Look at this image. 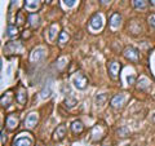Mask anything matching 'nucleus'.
I'll use <instances>...</instances> for the list:
<instances>
[{"instance_id":"39448f33","label":"nucleus","mask_w":155,"mask_h":146,"mask_svg":"<svg viewBox=\"0 0 155 146\" xmlns=\"http://www.w3.org/2000/svg\"><path fill=\"white\" fill-rule=\"evenodd\" d=\"M72 83H74V85L78 89H85L87 85H88V79L85 78V75L78 72V74L74 76V80H72Z\"/></svg>"},{"instance_id":"f8f14e48","label":"nucleus","mask_w":155,"mask_h":146,"mask_svg":"<svg viewBox=\"0 0 155 146\" xmlns=\"http://www.w3.org/2000/svg\"><path fill=\"white\" fill-rule=\"evenodd\" d=\"M27 22H28V25H30V27L38 28L40 26V17H39L38 13H30L27 17Z\"/></svg>"},{"instance_id":"c756f323","label":"nucleus","mask_w":155,"mask_h":146,"mask_svg":"<svg viewBox=\"0 0 155 146\" xmlns=\"http://www.w3.org/2000/svg\"><path fill=\"white\" fill-rule=\"evenodd\" d=\"M127 81L129 83V84H133V83H134V76H132V75L129 76V75H128V76H127Z\"/></svg>"},{"instance_id":"1a4fd4ad","label":"nucleus","mask_w":155,"mask_h":146,"mask_svg":"<svg viewBox=\"0 0 155 146\" xmlns=\"http://www.w3.org/2000/svg\"><path fill=\"white\" fill-rule=\"evenodd\" d=\"M38 121H39V116H38V114L31 113V114H28V115H27V118L25 119V127L28 128V129H32V128L38 124Z\"/></svg>"},{"instance_id":"ddd939ff","label":"nucleus","mask_w":155,"mask_h":146,"mask_svg":"<svg viewBox=\"0 0 155 146\" xmlns=\"http://www.w3.org/2000/svg\"><path fill=\"white\" fill-rule=\"evenodd\" d=\"M40 0H25V9H27L28 12H34L36 9L40 8Z\"/></svg>"},{"instance_id":"f704fd0d","label":"nucleus","mask_w":155,"mask_h":146,"mask_svg":"<svg viewBox=\"0 0 155 146\" xmlns=\"http://www.w3.org/2000/svg\"><path fill=\"white\" fill-rule=\"evenodd\" d=\"M154 119H155V115H154Z\"/></svg>"},{"instance_id":"a211bd4d","label":"nucleus","mask_w":155,"mask_h":146,"mask_svg":"<svg viewBox=\"0 0 155 146\" xmlns=\"http://www.w3.org/2000/svg\"><path fill=\"white\" fill-rule=\"evenodd\" d=\"M5 32H7L5 35H7L8 38H11V39L17 38V36H18V28H17V26H13V25H11V23L8 25L7 31H5Z\"/></svg>"},{"instance_id":"f3484780","label":"nucleus","mask_w":155,"mask_h":146,"mask_svg":"<svg viewBox=\"0 0 155 146\" xmlns=\"http://www.w3.org/2000/svg\"><path fill=\"white\" fill-rule=\"evenodd\" d=\"M31 145H32V141L28 137H18L13 142V146H31Z\"/></svg>"},{"instance_id":"6e6552de","label":"nucleus","mask_w":155,"mask_h":146,"mask_svg":"<svg viewBox=\"0 0 155 146\" xmlns=\"http://www.w3.org/2000/svg\"><path fill=\"white\" fill-rule=\"evenodd\" d=\"M16 100L19 105H25L26 101H27V92L26 89L23 88L22 85H19L17 88V92H16Z\"/></svg>"},{"instance_id":"b1692460","label":"nucleus","mask_w":155,"mask_h":146,"mask_svg":"<svg viewBox=\"0 0 155 146\" xmlns=\"http://www.w3.org/2000/svg\"><path fill=\"white\" fill-rule=\"evenodd\" d=\"M16 22H17V26H22L23 23L26 22V18H25V16H23L22 11H18L17 17H16Z\"/></svg>"},{"instance_id":"2f4dec72","label":"nucleus","mask_w":155,"mask_h":146,"mask_svg":"<svg viewBox=\"0 0 155 146\" xmlns=\"http://www.w3.org/2000/svg\"><path fill=\"white\" fill-rule=\"evenodd\" d=\"M100 2H101V3H102V4H106V3H109V2H110V0H100Z\"/></svg>"},{"instance_id":"7c9ffc66","label":"nucleus","mask_w":155,"mask_h":146,"mask_svg":"<svg viewBox=\"0 0 155 146\" xmlns=\"http://www.w3.org/2000/svg\"><path fill=\"white\" fill-rule=\"evenodd\" d=\"M5 140H7L5 132H4V131H2V144H4V142H5Z\"/></svg>"},{"instance_id":"aec40b11","label":"nucleus","mask_w":155,"mask_h":146,"mask_svg":"<svg viewBox=\"0 0 155 146\" xmlns=\"http://www.w3.org/2000/svg\"><path fill=\"white\" fill-rule=\"evenodd\" d=\"M137 88H138L140 91H146V89L150 88V83H149V80L146 79V78H141V79L138 80Z\"/></svg>"},{"instance_id":"c85d7f7f","label":"nucleus","mask_w":155,"mask_h":146,"mask_svg":"<svg viewBox=\"0 0 155 146\" xmlns=\"http://www.w3.org/2000/svg\"><path fill=\"white\" fill-rule=\"evenodd\" d=\"M149 22H150V25L155 27V14H151V16H150V18H149Z\"/></svg>"},{"instance_id":"7ed1b4c3","label":"nucleus","mask_w":155,"mask_h":146,"mask_svg":"<svg viewBox=\"0 0 155 146\" xmlns=\"http://www.w3.org/2000/svg\"><path fill=\"white\" fill-rule=\"evenodd\" d=\"M89 26H91L92 30H94V31L101 30V28H102V26H104V18H102V16H101L100 13H96L94 16L91 18Z\"/></svg>"},{"instance_id":"423d86ee","label":"nucleus","mask_w":155,"mask_h":146,"mask_svg":"<svg viewBox=\"0 0 155 146\" xmlns=\"http://www.w3.org/2000/svg\"><path fill=\"white\" fill-rule=\"evenodd\" d=\"M5 124H7V128L9 131H14V129L18 127V124H19L18 115H16V114H9L7 116V119H5Z\"/></svg>"},{"instance_id":"393cba45","label":"nucleus","mask_w":155,"mask_h":146,"mask_svg":"<svg viewBox=\"0 0 155 146\" xmlns=\"http://www.w3.org/2000/svg\"><path fill=\"white\" fill-rule=\"evenodd\" d=\"M75 105H76V100L74 98V97H69V98L65 100V106H66V108L71 109V108H74Z\"/></svg>"},{"instance_id":"6ab92c4d","label":"nucleus","mask_w":155,"mask_h":146,"mask_svg":"<svg viewBox=\"0 0 155 146\" xmlns=\"http://www.w3.org/2000/svg\"><path fill=\"white\" fill-rule=\"evenodd\" d=\"M44 56H45V51L43 49V48H38V49H35V51L32 52L31 60L32 61H39V60H41Z\"/></svg>"},{"instance_id":"4468645a","label":"nucleus","mask_w":155,"mask_h":146,"mask_svg":"<svg viewBox=\"0 0 155 146\" xmlns=\"http://www.w3.org/2000/svg\"><path fill=\"white\" fill-rule=\"evenodd\" d=\"M12 101H13L12 91L5 92V93H4V95L2 96V100H0V102H2V106H3V108H8V106L12 104Z\"/></svg>"},{"instance_id":"4be33fe9","label":"nucleus","mask_w":155,"mask_h":146,"mask_svg":"<svg viewBox=\"0 0 155 146\" xmlns=\"http://www.w3.org/2000/svg\"><path fill=\"white\" fill-rule=\"evenodd\" d=\"M69 39H70L69 34H67L66 31H61L60 35H58V43H60L61 45H64V44H66V43L69 41Z\"/></svg>"},{"instance_id":"473e14b6","label":"nucleus","mask_w":155,"mask_h":146,"mask_svg":"<svg viewBox=\"0 0 155 146\" xmlns=\"http://www.w3.org/2000/svg\"><path fill=\"white\" fill-rule=\"evenodd\" d=\"M150 4H151V5H154V7H155V0H150Z\"/></svg>"},{"instance_id":"20e7f679","label":"nucleus","mask_w":155,"mask_h":146,"mask_svg":"<svg viewBox=\"0 0 155 146\" xmlns=\"http://www.w3.org/2000/svg\"><path fill=\"white\" fill-rule=\"evenodd\" d=\"M107 69H109L110 78L113 80H116V79H118L119 72H120V69H122V65H120L119 62H116V61H111L109 64V66H107Z\"/></svg>"},{"instance_id":"72a5a7b5","label":"nucleus","mask_w":155,"mask_h":146,"mask_svg":"<svg viewBox=\"0 0 155 146\" xmlns=\"http://www.w3.org/2000/svg\"><path fill=\"white\" fill-rule=\"evenodd\" d=\"M45 2H47V3H49V2H51V0H45Z\"/></svg>"},{"instance_id":"5701e85b","label":"nucleus","mask_w":155,"mask_h":146,"mask_svg":"<svg viewBox=\"0 0 155 146\" xmlns=\"http://www.w3.org/2000/svg\"><path fill=\"white\" fill-rule=\"evenodd\" d=\"M147 5L146 0H133V7L136 9H145Z\"/></svg>"},{"instance_id":"dca6fc26","label":"nucleus","mask_w":155,"mask_h":146,"mask_svg":"<svg viewBox=\"0 0 155 146\" xmlns=\"http://www.w3.org/2000/svg\"><path fill=\"white\" fill-rule=\"evenodd\" d=\"M120 23H122V16L119 13H114L110 17V27L115 30V28H118L120 26Z\"/></svg>"},{"instance_id":"9d476101","label":"nucleus","mask_w":155,"mask_h":146,"mask_svg":"<svg viewBox=\"0 0 155 146\" xmlns=\"http://www.w3.org/2000/svg\"><path fill=\"white\" fill-rule=\"evenodd\" d=\"M65 136H66V125L61 124V125H58V127L56 128V131L53 132V140L61 141V140L65 138Z\"/></svg>"},{"instance_id":"f03ea898","label":"nucleus","mask_w":155,"mask_h":146,"mask_svg":"<svg viewBox=\"0 0 155 146\" xmlns=\"http://www.w3.org/2000/svg\"><path fill=\"white\" fill-rule=\"evenodd\" d=\"M123 56L130 62H138L140 61V52L134 47H127L123 52Z\"/></svg>"},{"instance_id":"2eb2a0df","label":"nucleus","mask_w":155,"mask_h":146,"mask_svg":"<svg viewBox=\"0 0 155 146\" xmlns=\"http://www.w3.org/2000/svg\"><path fill=\"white\" fill-rule=\"evenodd\" d=\"M84 131V124L80 120H74L71 123V132L74 134H80Z\"/></svg>"},{"instance_id":"9b49d317","label":"nucleus","mask_w":155,"mask_h":146,"mask_svg":"<svg viewBox=\"0 0 155 146\" xmlns=\"http://www.w3.org/2000/svg\"><path fill=\"white\" fill-rule=\"evenodd\" d=\"M104 134H105V127L102 124H97L94 125V128L93 131H92V136H93V141H98L104 137Z\"/></svg>"},{"instance_id":"bb28decb","label":"nucleus","mask_w":155,"mask_h":146,"mask_svg":"<svg viewBox=\"0 0 155 146\" xmlns=\"http://www.w3.org/2000/svg\"><path fill=\"white\" fill-rule=\"evenodd\" d=\"M30 36H31V32L28 31V30H25V31L22 32V38H23V39H28Z\"/></svg>"},{"instance_id":"0eeeda50","label":"nucleus","mask_w":155,"mask_h":146,"mask_svg":"<svg viewBox=\"0 0 155 146\" xmlns=\"http://www.w3.org/2000/svg\"><path fill=\"white\" fill-rule=\"evenodd\" d=\"M21 49H22V47H21V44H19L18 41H9V43H7V45L4 47V52L9 53V55L18 53Z\"/></svg>"},{"instance_id":"a878e982","label":"nucleus","mask_w":155,"mask_h":146,"mask_svg":"<svg viewBox=\"0 0 155 146\" xmlns=\"http://www.w3.org/2000/svg\"><path fill=\"white\" fill-rule=\"evenodd\" d=\"M105 100H106V95H100V96H97V97H96L97 105H102Z\"/></svg>"},{"instance_id":"cd10ccee","label":"nucleus","mask_w":155,"mask_h":146,"mask_svg":"<svg viewBox=\"0 0 155 146\" xmlns=\"http://www.w3.org/2000/svg\"><path fill=\"white\" fill-rule=\"evenodd\" d=\"M75 2H76V0H64V3L66 4L67 7H72L75 4Z\"/></svg>"},{"instance_id":"412c9836","label":"nucleus","mask_w":155,"mask_h":146,"mask_svg":"<svg viewBox=\"0 0 155 146\" xmlns=\"http://www.w3.org/2000/svg\"><path fill=\"white\" fill-rule=\"evenodd\" d=\"M57 30H58V25L57 23H53V25L49 27V31H48V38H49V40L53 41L57 36Z\"/></svg>"},{"instance_id":"f257e3e1","label":"nucleus","mask_w":155,"mask_h":146,"mask_svg":"<svg viewBox=\"0 0 155 146\" xmlns=\"http://www.w3.org/2000/svg\"><path fill=\"white\" fill-rule=\"evenodd\" d=\"M125 101H127V96H125V93L115 95L110 101V106L114 110H122L124 108V105H125Z\"/></svg>"}]
</instances>
